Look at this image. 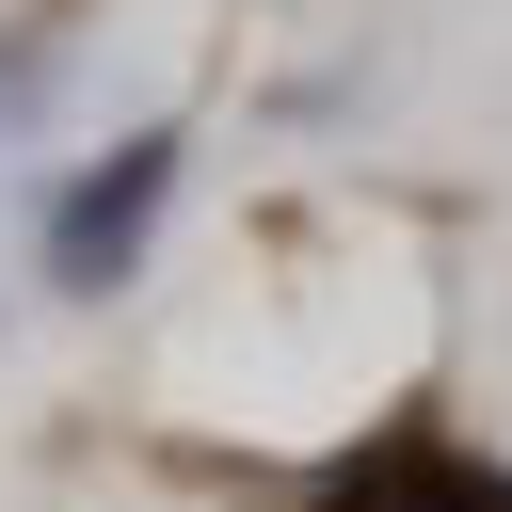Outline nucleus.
I'll use <instances>...</instances> for the list:
<instances>
[{"mask_svg": "<svg viewBox=\"0 0 512 512\" xmlns=\"http://www.w3.org/2000/svg\"><path fill=\"white\" fill-rule=\"evenodd\" d=\"M144 192H160V144H144V160H128V176H96V192H80V208H64V272H96V256H112V240H128V208H144Z\"/></svg>", "mask_w": 512, "mask_h": 512, "instance_id": "f257e3e1", "label": "nucleus"}]
</instances>
